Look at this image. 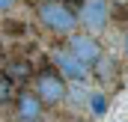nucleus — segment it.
<instances>
[{"mask_svg": "<svg viewBox=\"0 0 128 122\" xmlns=\"http://www.w3.org/2000/svg\"><path fill=\"white\" fill-rule=\"evenodd\" d=\"M3 66H6L3 72H6V74L15 80V84H24V80H30V78H33V72H36V68H33V62H30V57H24V54H21V57H9Z\"/></svg>", "mask_w": 128, "mask_h": 122, "instance_id": "0eeeda50", "label": "nucleus"}, {"mask_svg": "<svg viewBox=\"0 0 128 122\" xmlns=\"http://www.w3.org/2000/svg\"><path fill=\"white\" fill-rule=\"evenodd\" d=\"M45 104L39 101V95L33 90H18L15 92V116L18 122H42Z\"/></svg>", "mask_w": 128, "mask_h": 122, "instance_id": "39448f33", "label": "nucleus"}, {"mask_svg": "<svg viewBox=\"0 0 128 122\" xmlns=\"http://www.w3.org/2000/svg\"><path fill=\"white\" fill-rule=\"evenodd\" d=\"M90 107H92V113H96V116H104V110H107V98H104L101 92H96V95L90 98Z\"/></svg>", "mask_w": 128, "mask_h": 122, "instance_id": "9d476101", "label": "nucleus"}, {"mask_svg": "<svg viewBox=\"0 0 128 122\" xmlns=\"http://www.w3.org/2000/svg\"><path fill=\"white\" fill-rule=\"evenodd\" d=\"M66 51H68L74 60H80L84 66H96V62L101 60V45L96 42L92 33H72L68 42H66Z\"/></svg>", "mask_w": 128, "mask_h": 122, "instance_id": "7ed1b4c3", "label": "nucleus"}, {"mask_svg": "<svg viewBox=\"0 0 128 122\" xmlns=\"http://www.w3.org/2000/svg\"><path fill=\"white\" fill-rule=\"evenodd\" d=\"M27 3H30V6H39V3H42V0H27Z\"/></svg>", "mask_w": 128, "mask_h": 122, "instance_id": "2eb2a0df", "label": "nucleus"}, {"mask_svg": "<svg viewBox=\"0 0 128 122\" xmlns=\"http://www.w3.org/2000/svg\"><path fill=\"white\" fill-rule=\"evenodd\" d=\"M110 18V0H84L78 9V21L90 33H101Z\"/></svg>", "mask_w": 128, "mask_h": 122, "instance_id": "20e7f679", "label": "nucleus"}, {"mask_svg": "<svg viewBox=\"0 0 128 122\" xmlns=\"http://www.w3.org/2000/svg\"><path fill=\"white\" fill-rule=\"evenodd\" d=\"M0 27H3V33H6V36H12V39H21V36H27V33H30L24 21H15V18H6Z\"/></svg>", "mask_w": 128, "mask_h": 122, "instance_id": "1a4fd4ad", "label": "nucleus"}, {"mask_svg": "<svg viewBox=\"0 0 128 122\" xmlns=\"http://www.w3.org/2000/svg\"><path fill=\"white\" fill-rule=\"evenodd\" d=\"M0 62H3V45H0Z\"/></svg>", "mask_w": 128, "mask_h": 122, "instance_id": "dca6fc26", "label": "nucleus"}, {"mask_svg": "<svg viewBox=\"0 0 128 122\" xmlns=\"http://www.w3.org/2000/svg\"><path fill=\"white\" fill-rule=\"evenodd\" d=\"M116 18H119V21H128V3L116 6Z\"/></svg>", "mask_w": 128, "mask_h": 122, "instance_id": "9b49d317", "label": "nucleus"}, {"mask_svg": "<svg viewBox=\"0 0 128 122\" xmlns=\"http://www.w3.org/2000/svg\"><path fill=\"white\" fill-rule=\"evenodd\" d=\"M122 54L128 57V33H125V39H122Z\"/></svg>", "mask_w": 128, "mask_h": 122, "instance_id": "ddd939ff", "label": "nucleus"}, {"mask_svg": "<svg viewBox=\"0 0 128 122\" xmlns=\"http://www.w3.org/2000/svg\"><path fill=\"white\" fill-rule=\"evenodd\" d=\"M15 3H18V0H0V12H9Z\"/></svg>", "mask_w": 128, "mask_h": 122, "instance_id": "f8f14e48", "label": "nucleus"}, {"mask_svg": "<svg viewBox=\"0 0 128 122\" xmlns=\"http://www.w3.org/2000/svg\"><path fill=\"white\" fill-rule=\"evenodd\" d=\"M110 3H113V6H122V3H128V0H110Z\"/></svg>", "mask_w": 128, "mask_h": 122, "instance_id": "4468645a", "label": "nucleus"}, {"mask_svg": "<svg viewBox=\"0 0 128 122\" xmlns=\"http://www.w3.org/2000/svg\"><path fill=\"white\" fill-rule=\"evenodd\" d=\"M33 92L39 95L42 104L54 107V104H63L66 101L68 86H66V78L57 72V68L45 66V68H36V72H33Z\"/></svg>", "mask_w": 128, "mask_h": 122, "instance_id": "f03ea898", "label": "nucleus"}, {"mask_svg": "<svg viewBox=\"0 0 128 122\" xmlns=\"http://www.w3.org/2000/svg\"><path fill=\"white\" fill-rule=\"evenodd\" d=\"M36 15H39L42 27L51 30L54 36H66V33H72L78 27L74 9H68L63 0H42V3L36 6Z\"/></svg>", "mask_w": 128, "mask_h": 122, "instance_id": "f257e3e1", "label": "nucleus"}, {"mask_svg": "<svg viewBox=\"0 0 128 122\" xmlns=\"http://www.w3.org/2000/svg\"><path fill=\"white\" fill-rule=\"evenodd\" d=\"M51 66H54L63 78H68V80H84V78L90 74V66H84L80 60H74L68 51H54V54H51Z\"/></svg>", "mask_w": 128, "mask_h": 122, "instance_id": "423d86ee", "label": "nucleus"}, {"mask_svg": "<svg viewBox=\"0 0 128 122\" xmlns=\"http://www.w3.org/2000/svg\"><path fill=\"white\" fill-rule=\"evenodd\" d=\"M15 92H18V84H15L6 72H0V104L15 101Z\"/></svg>", "mask_w": 128, "mask_h": 122, "instance_id": "6e6552de", "label": "nucleus"}]
</instances>
